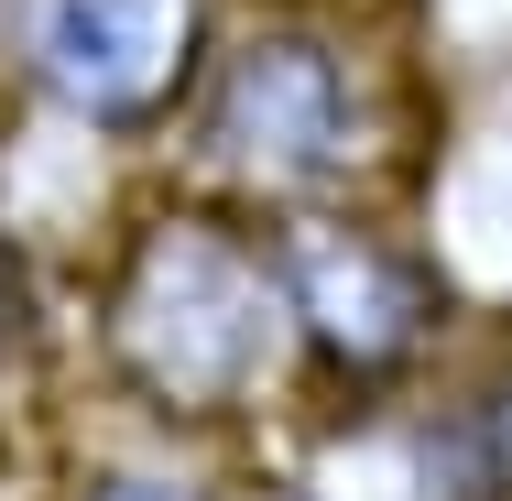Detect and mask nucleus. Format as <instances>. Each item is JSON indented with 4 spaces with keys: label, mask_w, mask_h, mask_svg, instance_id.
Returning <instances> with one entry per match:
<instances>
[{
    "label": "nucleus",
    "mask_w": 512,
    "mask_h": 501,
    "mask_svg": "<svg viewBox=\"0 0 512 501\" xmlns=\"http://www.w3.org/2000/svg\"><path fill=\"white\" fill-rule=\"evenodd\" d=\"M88 382L131 436L207 447V458H262L306 425L295 382V316L262 218L153 186L99 229L88 251V305H77Z\"/></svg>",
    "instance_id": "f257e3e1"
},
{
    "label": "nucleus",
    "mask_w": 512,
    "mask_h": 501,
    "mask_svg": "<svg viewBox=\"0 0 512 501\" xmlns=\"http://www.w3.org/2000/svg\"><path fill=\"white\" fill-rule=\"evenodd\" d=\"M425 120L404 55L349 0H262L229 11L186 131L164 142V175L240 218L295 207H414L425 186Z\"/></svg>",
    "instance_id": "f03ea898"
},
{
    "label": "nucleus",
    "mask_w": 512,
    "mask_h": 501,
    "mask_svg": "<svg viewBox=\"0 0 512 501\" xmlns=\"http://www.w3.org/2000/svg\"><path fill=\"white\" fill-rule=\"evenodd\" d=\"M284 316H295V382L306 425H404L469 349V295L447 251L414 229V207H295L262 218Z\"/></svg>",
    "instance_id": "7ed1b4c3"
},
{
    "label": "nucleus",
    "mask_w": 512,
    "mask_h": 501,
    "mask_svg": "<svg viewBox=\"0 0 512 501\" xmlns=\"http://www.w3.org/2000/svg\"><path fill=\"white\" fill-rule=\"evenodd\" d=\"M218 33V0H22V88L55 131L142 164L186 131Z\"/></svg>",
    "instance_id": "20e7f679"
},
{
    "label": "nucleus",
    "mask_w": 512,
    "mask_h": 501,
    "mask_svg": "<svg viewBox=\"0 0 512 501\" xmlns=\"http://www.w3.org/2000/svg\"><path fill=\"white\" fill-rule=\"evenodd\" d=\"M44 501H229V458L164 447V436H120V447L66 458V480Z\"/></svg>",
    "instance_id": "39448f33"
}]
</instances>
